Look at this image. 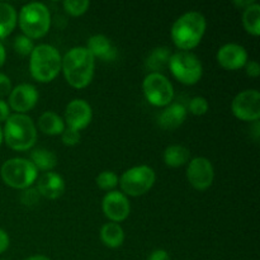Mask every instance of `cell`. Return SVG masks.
Returning <instances> with one entry per match:
<instances>
[{"label":"cell","instance_id":"4fadbf2b","mask_svg":"<svg viewBox=\"0 0 260 260\" xmlns=\"http://www.w3.org/2000/svg\"><path fill=\"white\" fill-rule=\"evenodd\" d=\"M93 118V111L90 104L84 99H74L66 106L65 109V124L69 128L80 132L90 124Z\"/></svg>","mask_w":260,"mask_h":260},{"label":"cell","instance_id":"ffe728a7","mask_svg":"<svg viewBox=\"0 0 260 260\" xmlns=\"http://www.w3.org/2000/svg\"><path fill=\"white\" fill-rule=\"evenodd\" d=\"M101 240L106 246L112 249L119 248L124 241V231L119 223L108 222L102 226Z\"/></svg>","mask_w":260,"mask_h":260},{"label":"cell","instance_id":"83f0119b","mask_svg":"<svg viewBox=\"0 0 260 260\" xmlns=\"http://www.w3.org/2000/svg\"><path fill=\"white\" fill-rule=\"evenodd\" d=\"M13 48L19 56H29L35 48V43H33V40L25 37L24 35H20L14 38Z\"/></svg>","mask_w":260,"mask_h":260},{"label":"cell","instance_id":"836d02e7","mask_svg":"<svg viewBox=\"0 0 260 260\" xmlns=\"http://www.w3.org/2000/svg\"><path fill=\"white\" fill-rule=\"evenodd\" d=\"M147 260H170L169 254L167 250H162V249H156V250L152 251L149 255Z\"/></svg>","mask_w":260,"mask_h":260},{"label":"cell","instance_id":"9a60e30c","mask_svg":"<svg viewBox=\"0 0 260 260\" xmlns=\"http://www.w3.org/2000/svg\"><path fill=\"white\" fill-rule=\"evenodd\" d=\"M218 65L225 70H240L248 62V52L243 46L238 43H226L216 53Z\"/></svg>","mask_w":260,"mask_h":260},{"label":"cell","instance_id":"f35d334b","mask_svg":"<svg viewBox=\"0 0 260 260\" xmlns=\"http://www.w3.org/2000/svg\"><path fill=\"white\" fill-rule=\"evenodd\" d=\"M25 260H51V259L45 255H35V256H29V258Z\"/></svg>","mask_w":260,"mask_h":260},{"label":"cell","instance_id":"277c9868","mask_svg":"<svg viewBox=\"0 0 260 260\" xmlns=\"http://www.w3.org/2000/svg\"><path fill=\"white\" fill-rule=\"evenodd\" d=\"M61 57L57 48L51 45L35 46L29 55V71L35 80L50 83L61 71Z\"/></svg>","mask_w":260,"mask_h":260},{"label":"cell","instance_id":"e575fe53","mask_svg":"<svg viewBox=\"0 0 260 260\" xmlns=\"http://www.w3.org/2000/svg\"><path fill=\"white\" fill-rule=\"evenodd\" d=\"M10 116V108L8 103L0 99V122H5Z\"/></svg>","mask_w":260,"mask_h":260},{"label":"cell","instance_id":"1f68e13d","mask_svg":"<svg viewBox=\"0 0 260 260\" xmlns=\"http://www.w3.org/2000/svg\"><path fill=\"white\" fill-rule=\"evenodd\" d=\"M12 91V81L5 74L0 73V99L9 95Z\"/></svg>","mask_w":260,"mask_h":260},{"label":"cell","instance_id":"d590c367","mask_svg":"<svg viewBox=\"0 0 260 260\" xmlns=\"http://www.w3.org/2000/svg\"><path fill=\"white\" fill-rule=\"evenodd\" d=\"M8 248H9V236L7 231L0 229V254L4 253Z\"/></svg>","mask_w":260,"mask_h":260},{"label":"cell","instance_id":"9c48e42d","mask_svg":"<svg viewBox=\"0 0 260 260\" xmlns=\"http://www.w3.org/2000/svg\"><path fill=\"white\" fill-rule=\"evenodd\" d=\"M142 90L146 101L154 107L169 106L174 98V88L169 79L159 73H150L145 76Z\"/></svg>","mask_w":260,"mask_h":260},{"label":"cell","instance_id":"7402d4cb","mask_svg":"<svg viewBox=\"0 0 260 260\" xmlns=\"http://www.w3.org/2000/svg\"><path fill=\"white\" fill-rule=\"evenodd\" d=\"M17 23V10L8 3H0V41L14 30Z\"/></svg>","mask_w":260,"mask_h":260},{"label":"cell","instance_id":"4316f807","mask_svg":"<svg viewBox=\"0 0 260 260\" xmlns=\"http://www.w3.org/2000/svg\"><path fill=\"white\" fill-rule=\"evenodd\" d=\"M62 7L68 14L73 17H80L88 12L90 3L88 0H65L62 3Z\"/></svg>","mask_w":260,"mask_h":260},{"label":"cell","instance_id":"484cf974","mask_svg":"<svg viewBox=\"0 0 260 260\" xmlns=\"http://www.w3.org/2000/svg\"><path fill=\"white\" fill-rule=\"evenodd\" d=\"M95 182L96 185H98L102 190L112 192V190L118 185V177H117V174L114 172L104 170V172H102L101 174L95 178Z\"/></svg>","mask_w":260,"mask_h":260},{"label":"cell","instance_id":"44dd1931","mask_svg":"<svg viewBox=\"0 0 260 260\" xmlns=\"http://www.w3.org/2000/svg\"><path fill=\"white\" fill-rule=\"evenodd\" d=\"M170 56H172L170 48L165 47V46H160V47L154 48V50L149 53L145 65H146V68L149 69L151 73L161 74V71L169 65Z\"/></svg>","mask_w":260,"mask_h":260},{"label":"cell","instance_id":"8fae6325","mask_svg":"<svg viewBox=\"0 0 260 260\" xmlns=\"http://www.w3.org/2000/svg\"><path fill=\"white\" fill-rule=\"evenodd\" d=\"M187 179L197 190H206L212 185L215 179V169L207 157H194L188 162Z\"/></svg>","mask_w":260,"mask_h":260},{"label":"cell","instance_id":"f546056e","mask_svg":"<svg viewBox=\"0 0 260 260\" xmlns=\"http://www.w3.org/2000/svg\"><path fill=\"white\" fill-rule=\"evenodd\" d=\"M40 193H38L37 188H27L23 189L22 194H20V202L24 206H35L40 202Z\"/></svg>","mask_w":260,"mask_h":260},{"label":"cell","instance_id":"d6a6232c","mask_svg":"<svg viewBox=\"0 0 260 260\" xmlns=\"http://www.w3.org/2000/svg\"><path fill=\"white\" fill-rule=\"evenodd\" d=\"M244 68L246 70V75L250 78H258L260 75V66L256 61H248Z\"/></svg>","mask_w":260,"mask_h":260},{"label":"cell","instance_id":"f1b7e54d","mask_svg":"<svg viewBox=\"0 0 260 260\" xmlns=\"http://www.w3.org/2000/svg\"><path fill=\"white\" fill-rule=\"evenodd\" d=\"M188 108H189L190 113L194 114V116H203V114L208 112L210 106H208V102L206 98H203V96H194V98L189 101Z\"/></svg>","mask_w":260,"mask_h":260},{"label":"cell","instance_id":"30bf717a","mask_svg":"<svg viewBox=\"0 0 260 260\" xmlns=\"http://www.w3.org/2000/svg\"><path fill=\"white\" fill-rule=\"evenodd\" d=\"M233 114L240 121L256 122L260 118V93L256 89L240 91L231 103Z\"/></svg>","mask_w":260,"mask_h":260},{"label":"cell","instance_id":"d6986e66","mask_svg":"<svg viewBox=\"0 0 260 260\" xmlns=\"http://www.w3.org/2000/svg\"><path fill=\"white\" fill-rule=\"evenodd\" d=\"M38 127H40L41 132H43L45 135L56 136V135L62 134L63 129L66 128V124L58 114H56L52 111H48L45 112L40 117V119H38Z\"/></svg>","mask_w":260,"mask_h":260},{"label":"cell","instance_id":"6da1fadb","mask_svg":"<svg viewBox=\"0 0 260 260\" xmlns=\"http://www.w3.org/2000/svg\"><path fill=\"white\" fill-rule=\"evenodd\" d=\"M95 69V58L86 47H73L65 53L61 61V71L69 85L84 89L91 83Z\"/></svg>","mask_w":260,"mask_h":260},{"label":"cell","instance_id":"ba28073f","mask_svg":"<svg viewBox=\"0 0 260 260\" xmlns=\"http://www.w3.org/2000/svg\"><path fill=\"white\" fill-rule=\"evenodd\" d=\"M156 180L154 169L149 165H139L126 170L118 179L122 193L129 197H140L149 192Z\"/></svg>","mask_w":260,"mask_h":260},{"label":"cell","instance_id":"ac0fdd59","mask_svg":"<svg viewBox=\"0 0 260 260\" xmlns=\"http://www.w3.org/2000/svg\"><path fill=\"white\" fill-rule=\"evenodd\" d=\"M86 50L94 58H101L102 61H113L117 57V48L111 40L103 35L91 36L86 43Z\"/></svg>","mask_w":260,"mask_h":260},{"label":"cell","instance_id":"4dcf8cb0","mask_svg":"<svg viewBox=\"0 0 260 260\" xmlns=\"http://www.w3.org/2000/svg\"><path fill=\"white\" fill-rule=\"evenodd\" d=\"M61 140H62L63 145H66V146H75L80 142V132L66 127L62 134H61Z\"/></svg>","mask_w":260,"mask_h":260},{"label":"cell","instance_id":"52a82bcc","mask_svg":"<svg viewBox=\"0 0 260 260\" xmlns=\"http://www.w3.org/2000/svg\"><path fill=\"white\" fill-rule=\"evenodd\" d=\"M168 68L173 76L184 85H194L203 75L202 62L190 51H177L172 53Z\"/></svg>","mask_w":260,"mask_h":260},{"label":"cell","instance_id":"7a4b0ae2","mask_svg":"<svg viewBox=\"0 0 260 260\" xmlns=\"http://www.w3.org/2000/svg\"><path fill=\"white\" fill-rule=\"evenodd\" d=\"M207 22L200 12H188L178 18L172 25V40L180 51L197 47L205 36Z\"/></svg>","mask_w":260,"mask_h":260},{"label":"cell","instance_id":"8d00e7d4","mask_svg":"<svg viewBox=\"0 0 260 260\" xmlns=\"http://www.w3.org/2000/svg\"><path fill=\"white\" fill-rule=\"evenodd\" d=\"M254 3H255V0H243V2H238V0H235L234 4H235L238 8H240V9H246V8L250 7L251 4H254Z\"/></svg>","mask_w":260,"mask_h":260},{"label":"cell","instance_id":"ab89813d","mask_svg":"<svg viewBox=\"0 0 260 260\" xmlns=\"http://www.w3.org/2000/svg\"><path fill=\"white\" fill-rule=\"evenodd\" d=\"M2 142H3V128L0 127V145H2Z\"/></svg>","mask_w":260,"mask_h":260},{"label":"cell","instance_id":"d4e9b609","mask_svg":"<svg viewBox=\"0 0 260 260\" xmlns=\"http://www.w3.org/2000/svg\"><path fill=\"white\" fill-rule=\"evenodd\" d=\"M243 24L249 35L254 37H258L260 35V5L256 2L244 9Z\"/></svg>","mask_w":260,"mask_h":260},{"label":"cell","instance_id":"2e32d148","mask_svg":"<svg viewBox=\"0 0 260 260\" xmlns=\"http://www.w3.org/2000/svg\"><path fill=\"white\" fill-rule=\"evenodd\" d=\"M37 190L41 197L57 200L65 192V180L55 172L43 173L37 180Z\"/></svg>","mask_w":260,"mask_h":260},{"label":"cell","instance_id":"e0dca14e","mask_svg":"<svg viewBox=\"0 0 260 260\" xmlns=\"http://www.w3.org/2000/svg\"><path fill=\"white\" fill-rule=\"evenodd\" d=\"M187 113V108L182 103H170L159 114L157 123L162 129H175L184 123Z\"/></svg>","mask_w":260,"mask_h":260},{"label":"cell","instance_id":"5bb4252c","mask_svg":"<svg viewBox=\"0 0 260 260\" xmlns=\"http://www.w3.org/2000/svg\"><path fill=\"white\" fill-rule=\"evenodd\" d=\"M38 102V91L32 84H19L12 89L8 99V106L19 114L35 108Z\"/></svg>","mask_w":260,"mask_h":260},{"label":"cell","instance_id":"8992f818","mask_svg":"<svg viewBox=\"0 0 260 260\" xmlns=\"http://www.w3.org/2000/svg\"><path fill=\"white\" fill-rule=\"evenodd\" d=\"M2 179L8 187L14 189H27L37 179V169L28 159L13 157L7 160L0 169Z\"/></svg>","mask_w":260,"mask_h":260},{"label":"cell","instance_id":"cb8c5ba5","mask_svg":"<svg viewBox=\"0 0 260 260\" xmlns=\"http://www.w3.org/2000/svg\"><path fill=\"white\" fill-rule=\"evenodd\" d=\"M29 161L35 165L37 172H52L53 168L57 165V157L52 151L46 149H36L30 154Z\"/></svg>","mask_w":260,"mask_h":260},{"label":"cell","instance_id":"7c38bea8","mask_svg":"<svg viewBox=\"0 0 260 260\" xmlns=\"http://www.w3.org/2000/svg\"><path fill=\"white\" fill-rule=\"evenodd\" d=\"M102 210L109 222L119 223L129 216L131 205L127 196L118 190H112L104 196L102 201Z\"/></svg>","mask_w":260,"mask_h":260},{"label":"cell","instance_id":"603a6c76","mask_svg":"<svg viewBox=\"0 0 260 260\" xmlns=\"http://www.w3.org/2000/svg\"><path fill=\"white\" fill-rule=\"evenodd\" d=\"M190 159V151L183 145H170L164 151V162L170 168H179Z\"/></svg>","mask_w":260,"mask_h":260},{"label":"cell","instance_id":"74e56055","mask_svg":"<svg viewBox=\"0 0 260 260\" xmlns=\"http://www.w3.org/2000/svg\"><path fill=\"white\" fill-rule=\"evenodd\" d=\"M5 60H7V51H5V47L3 46V43L0 42V68L4 65Z\"/></svg>","mask_w":260,"mask_h":260},{"label":"cell","instance_id":"5b68a950","mask_svg":"<svg viewBox=\"0 0 260 260\" xmlns=\"http://www.w3.org/2000/svg\"><path fill=\"white\" fill-rule=\"evenodd\" d=\"M17 17L23 35L30 40L42 38L50 30V10L42 3H28L23 5Z\"/></svg>","mask_w":260,"mask_h":260},{"label":"cell","instance_id":"3957f363","mask_svg":"<svg viewBox=\"0 0 260 260\" xmlns=\"http://www.w3.org/2000/svg\"><path fill=\"white\" fill-rule=\"evenodd\" d=\"M3 140L14 151H27L37 141V128L27 114H10L3 128Z\"/></svg>","mask_w":260,"mask_h":260}]
</instances>
